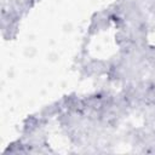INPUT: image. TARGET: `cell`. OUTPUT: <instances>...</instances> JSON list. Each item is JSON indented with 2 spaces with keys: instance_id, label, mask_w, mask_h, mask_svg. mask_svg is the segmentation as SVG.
<instances>
[{
  "instance_id": "6da1fadb",
  "label": "cell",
  "mask_w": 155,
  "mask_h": 155,
  "mask_svg": "<svg viewBox=\"0 0 155 155\" xmlns=\"http://www.w3.org/2000/svg\"><path fill=\"white\" fill-rule=\"evenodd\" d=\"M148 97L151 99V102H153V103H155V86H154V87H151V88L148 91Z\"/></svg>"
}]
</instances>
